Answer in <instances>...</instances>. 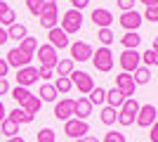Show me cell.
Segmentation results:
<instances>
[{"label": "cell", "instance_id": "obj_1", "mask_svg": "<svg viewBox=\"0 0 158 142\" xmlns=\"http://www.w3.org/2000/svg\"><path fill=\"white\" fill-rule=\"evenodd\" d=\"M139 107H142V104H139L135 97H127V100L123 102V107L118 109V118H116V121H118L120 126H125V128H127V126H132L135 118H137Z\"/></svg>", "mask_w": 158, "mask_h": 142}, {"label": "cell", "instance_id": "obj_2", "mask_svg": "<svg viewBox=\"0 0 158 142\" xmlns=\"http://www.w3.org/2000/svg\"><path fill=\"white\" fill-rule=\"evenodd\" d=\"M61 31H64L66 36L71 33H78L80 28H83V12H78V10H69V12H64V17H61Z\"/></svg>", "mask_w": 158, "mask_h": 142}, {"label": "cell", "instance_id": "obj_3", "mask_svg": "<svg viewBox=\"0 0 158 142\" xmlns=\"http://www.w3.org/2000/svg\"><path fill=\"white\" fill-rule=\"evenodd\" d=\"M92 64H94L97 71L109 74L113 69V52L109 47H97V50H92Z\"/></svg>", "mask_w": 158, "mask_h": 142}, {"label": "cell", "instance_id": "obj_4", "mask_svg": "<svg viewBox=\"0 0 158 142\" xmlns=\"http://www.w3.org/2000/svg\"><path fill=\"white\" fill-rule=\"evenodd\" d=\"M33 57H38L40 67H45V69H54L57 62H59V52L52 45H38V50H35Z\"/></svg>", "mask_w": 158, "mask_h": 142}, {"label": "cell", "instance_id": "obj_5", "mask_svg": "<svg viewBox=\"0 0 158 142\" xmlns=\"http://www.w3.org/2000/svg\"><path fill=\"white\" fill-rule=\"evenodd\" d=\"M38 21H40V26H45L47 31L54 28V26H59V7H57V2L43 7L40 14H38Z\"/></svg>", "mask_w": 158, "mask_h": 142}, {"label": "cell", "instance_id": "obj_6", "mask_svg": "<svg viewBox=\"0 0 158 142\" xmlns=\"http://www.w3.org/2000/svg\"><path fill=\"white\" fill-rule=\"evenodd\" d=\"M69 78H71L73 88H78V93H83V95H90V90L94 88V81L87 71H76V69H73Z\"/></svg>", "mask_w": 158, "mask_h": 142}, {"label": "cell", "instance_id": "obj_7", "mask_svg": "<svg viewBox=\"0 0 158 142\" xmlns=\"http://www.w3.org/2000/svg\"><path fill=\"white\" fill-rule=\"evenodd\" d=\"M64 133L66 137L78 140V137H85L90 133V126H87V121H80V118H69V121H64Z\"/></svg>", "mask_w": 158, "mask_h": 142}, {"label": "cell", "instance_id": "obj_8", "mask_svg": "<svg viewBox=\"0 0 158 142\" xmlns=\"http://www.w3.org/2000/svg\"><path fill=\"white\" fill-rule=\"evenodd\" d=\"M118 62H120V69H123L125 74H132L137 67H142V54H139L137 50H123Z\"/></svg>", "mask_w": 158, "mask_h": 142}, {"label": "cell", "instance_id": "obj_9", "mask_svg": "<svg viewBox=\"0 0 158 142\" xmlns=\"http://www.w3.org/2000/svg\"><path fill=\"white\" fill-rule=\"evenodd\" d=\"M69 50H71V57H69V59H73V62H87V59H92V45L85 43V41L71 43Z\"/></svg>", "mask_w": 158, "mask_h": 142}, {"label": "cell", "instance_id": "obj_10", "mask_svg": "<svg viewBox=\"0 0 158 142\" xmlns=\"http://www.w3.org/2000/svg\"><path fill=\"white\" fill-rule=\"evenodd\" d=\"M73 104H76V100H71V97H64V100H57L54 102V118L57 121H69V118H73Z\"/></svg>", "mask_w": 158, "mask_h": 142}, {"label": "cell", "instance_id": "obj_11", "mask_svg": "<svg viewBox=\"0 0 158 142\" xmlns=\"http://www.w3.org/2000/svg\"><path fill=\"white\" fill-rule=\"evenodd\" d=\"M31 59H33V54H26V52H21L19 47H12V50L7 52V57H5L7 67H14V69H21V67H31Z\"/></svg>", "mask_w": 158, "mask_h": 142}, {"label": "cell", "instance_id": "obj_12", "mask_svg": "<svg viewBox=\"0 0 158 142\" xmlns=\"http://www.w3.org/2000/svg\"><path fill=\"white\" fill-rule=\"evenodd\" d=\"M156 107L153 104H142L137 111V118H135V123H137L139 128H151L153 121H156Z\"/></svg>", "mask_w": 158, "mask_h": 142}, {"label": "cell", "instance_id": "obj_13", "mask_svg": "<svg viewBox=\"0 0 158 142\" xmlns=\"http://www.w3.org/2000/svg\"><path fill=\"white\" fill-rule=\"evenodd\" d=\"M40 76H38V69L35 67H21L17 69V85L21 88H31L33 83H38Z\"/></svg>", "mask_w": 158, "mask_h": 142}, {"label": "cell", "instance_id": "obj_14", "mask_svg": "<svg viewBox=\"0 0 158 142\" xmlns=\"http://www.w3.org/2000/svg\"><path fill=\"white\" fill-rule=\"evenodd\" d=\"M90 19H92V24L97 28H111L113 14H111V10H106V7H97V10H92Z\"/></svg>", "mask_w": 158, "mask_h": 142}, {"label": "cell", "instance_id": "obj_15", "mask_svg": "<svg viewBox=\"0 0 158 142\" xmlns=\"http://www.w3.org/2000/svg\"><path fill=\"white\" fill-rule=\"evenodd\" d=\"M142 21H144V19H142V14H139L137 10H130V12H123V14H120L118 24L125 28V33H127V31H137V28L142 26Z\"/></svg>", "mask_w": 158, "mask_h": 142}, {"label": "cell", "instance_id": "obj_16", "mask_svg": "<svg viewBox=\"0 0 158 142\" xmlns=\"http://www.w3.org/2000/svg\"><path fill=\"white\" fill-rule=\"evenodd\" d=\"M116 88L123 93V97H135V81H132V74H125V71H120L118 76H116Z\"/></svg>", "mask_w": 158, "mask_h": 142}, {"label": "cell", "instance_id": "obj_17", "mask_svg": "<svg viewBox=\"0 0 158 142\" xmlns=\"http://www.w3.org/2000/svg\"><path fill=\"white\" fill-rule=\"evenodd\" d=\"M47 41H50L47 45H52L54 50H57V52L71 45V43H69V36H66L59 26H54V28H50V31H47Z\"/></svg>", "mask_w": 158, "mask_h": 142}, {"label": "cell", "instance_id": "obj_18", "mask_svg": "<svg viewBox=\"0 0 158 142\" xmlns=\"http://www.w3.org/2000/svg\"><path fill=\"white\" fill-rule=\"evenodd\" d=\"M92 114V104L87 97H78L76 104H73V118H80V121H87V116Z\"/></svg>", "mask_w": 158, "mask_h": 142}, {"label": "cell", "instance_id": "obj_19", "mask_svg": "<svg viewBox=\"0 0 158 142\" xmlns=\"http://www.w3.org/2000/svg\"><path fill=\"white\" fill-rule=\"evenodd\" d=\"M123 102H125V97H123V93H120L118 88H111V90H106V107L120 109V107H123Z\"/></svg>", "mask_w": 158, "mask_h": 142}, {"label": "cell", "instance_id": "obj_20", "mask_svg": "<svg viewBox=\"0 0 158 142\" xmlns=\"http://www.w3.org/2000/svg\"><path fill=\"white\" fill-rule=\"evenodd\" d=\"M7 118L10 121H14L17 126H21V123H31L35 116H31V114H26L21 107H17V109H12V111H7Z\"/></svg>", "mask_w": 158, "mask_h": 142}, {"label": "cell", "instance_id": "obj_21", "mask_svg": "<svg viewBox=\"0 0 158 142\" xmlns=\"http://www.w3.org/2000/svg\"><path fill=\"white\" fill-rule=\"evenodd\" d=\"M139 43H142V36H139L137 31H127V33L120 38V45L125 47V50H137Z\"/></svg>", "mask_w": 158, "mask_h": 142}, {"label": "cell", "instance_id": "obj_22", "mask_svg": "<svg viewBox=\"0 0 158 142\" xmlns=\"http://www.w3.org/2000/svg\"><path fill=\"white\" fill-rule=\"evenodd\" d=\"M132 81H135V85H146V83L151 81V69L149 67H137L132 71Z\"/></svg>", "mask_w": 158, "mask_h": 142}, {"label": "cell", "instance_id": "obj_23", "mask_svg": "<svg viewBox=\"0 0 158 142\" xmlns=\"http://www.w3.org/2000/svg\"><path fill=\"white\" fill-rule=\"evenodd\" d=\"M87 100H90V104H97V107H102V104H106V88H102V85H94L92 90H90V95H87Z\"/></svg>", "mask_w": 158, "mask_h": 142}, {"label": "cell", "instance_id": "obj_24", "mask_svg": "<svg viewBox=\"0 0 158 142\" xmlns=\"http://www.w3.org/2000/svg\"><path fill=\"white\" fill-rule=\"evenodd\" d=\"M116 118H118V109H113V107H102V111H99V121L104 123V126H113L116 123Z\"/></svg>", "mask_w": 158, "mask_h": 142}, {"label": "cell", "instance_id": "obj_25", "mask_svg": "<svg viewBox=\"0 0 158 142\" xmlns=\"http://www.w3.org/2000/svg\"><path fill=\"white\" fill-rule=\"evenodd\" d=\"M40 107H43V102H40V97L38 95H31V97H28L26 102H24V104H21V109H24V111H26V114H31V116H35L40 111Z\"/></svg>", "mask_w": 158, "mask_h": 142}, {"label": "cell", "instance_id": "obj_26", "mask_svg": "<svg viewBox=\"0 0 158 142\" xmlns=\"http://www.w3.org/2000/svg\"><path fill=\"white\" fill-rule=\"evenodd\" d=\"M38 97H40V102H57V90H54V85L52 83H43Z\"/></svg>", "mask_w": 158, "mask_h": 142}, {"label": "cell", "instance_id": "obj_27", "mask_svg": "<svg viewBox=\"0 0 158 142\" xmlns=\"http://www.w3.org/2000/svg\"><path fill=\"white\" fill-rule=\"evenodd\" d=\"M52 85H54V90H57V95H69L71 88H73V83H71L69 76H57V81H54Z\"/></svg>", "mask_w": 158, "mask_h": 142}, {"label": "cell", "instance_id": "obj_28", "mask_svg": "<svg viewBox=\"0 0 158 142\" xmlns=\"http://www.w3.org/2000/svg\"><path fill=\"white\" fill-rule=\"evenodd\" d=\"M7 36H10L12 41H24V38L28 36V28L24 26V24H19V21H17V24H12V26L7 28Z\"/></svg>", "mask_w": 158, "mask_h": 142}, {"label": "cell", "instance_id": "obj_29", "mask_svg": "<svg viewBox=\"0 0 158 142\" xmlns=\"http://www.w3.org/2000/svg\"><path fill=\"white\" fill-rule=\"evenodd\" d=\"M10 95H12V100H14V102H17V104L21 107V104H24V102H26L33 93H31L28 88H21V85H17V88H12V90H10Z\"/></svg>", "mask_w": 158, "mask_h": 142}, {"label": "cell", "instance_id": "obj_30", "mask_svg": "<svg viewBox=\"0 0 158 142\" xmlns=\"http://www.w3.org/2000/svg\"><path fill=\"white\" fill-rule=\"evenodd\" d=\"M38 38H31V36H26L24 41H19V50L26 54H35V50H38Z\"/></svg>", "mask_w": 158, "mask_h": 142}, {"label": "cell", "instance_id": "obj_31", "mask_svg": "<svg viewBox=\"0 0 158 142\" xmlns=\"http://www.w3.org/2000/svg\"><path fill=\"white\" fill-rule=\"evenodd\" d=\"M0 133H2L5 137H17L19 135V126H17L14 121H10V118H5V121L0 123Z\"/></svg>", "mask_w": 158, "mask_h": 142}, {"label": "cell", "instance_id": "obj_32", "mask_svg": "<svg viewBox=\"0 0 158 142\" xmlns=\"http://www.w3.org/2000/svg\"><path fill=\"white\" fill-rule=\"evenodd\" d=\"M97 41L102 43V47H109L113 41H116V33H113L111 28H99L97 31Z\"/></svg>", "mask_w": 158, "mask_h": 142}, {"label": "cell", "instance_id": "obj_33", "mask_svg": "<svg viewBox=\"0 0 158 142\" xmlns=\"http://www.w3.org/2000/svg\"><path fill=\"white\" fill-rule=\"evenodd\" d=\"M73 64H76L73 59H59V62H57V67H54L57 76H71V71H73Z\"/></svg>", "mask_w": 158, "mask_h": 142}, {"label": "cell", "instance_id": "obj_34", "mask_svg": "<svg viewBox=\"0 0 158 142\" xmlns=\"http://www.w3.org/2000/svg\"><path fill=\"white\" fill-rule=\"evenodd\" d=\"M12 24H17V12H14L12 7H7L5 12L0 14V26H2V28L7 26V28H10Z\"/></svg>", "mask_w": 158, "mask_h": 142}, {"label": "cell", "instance_id": "obj_35", "mask_svg": "<svg viewBox=\"0 0 158 142\" xmlns=\"http://www.w3.org/2000/svg\"><path fill=\"white\" fill-rule=\"evenodd\" d=\"M142 54V62H144V67H158V52L156 50H144V52H139Z\"/></svg>", "mask_w": 158, "mask_h": 142}, {"label": "cell", "instance_id": "obj_36", "mask_svg": "<svg viewBox=\"0 0 158 142\" xmlns=\"http://www.w3.org/2000/svg\"><path fill=\"white\" fill-rule=\"evenodd\" d=\"M35 140L38 142H57V133H54L52 128H40L38 135H35Z\"/></svg>", "mask_w": 158, "mask_h": 142}, {"label": "cell", "instance_id": "obj_37", "mask_svg": "<svg viewBox=\"0 0 158 142\" xmlns=\"http://www.w3.org/2000/svg\"><path fill=\"white\" fill-rule=\"evenodd\" d=\"M142 19H144V21H151V24H158V2L146 7L144 14H142Z\"/></svg>", "mask_w": 158, "mask_h": 142}, {"label": "cell", "instance_id": "obj_38", "mask_svg": "<svg viewBox=\"0 0 158 142\" xmlns=\"http://www.w3.org/2000/svg\"><path fill=\"white\" fill-rule=\"evenodd\" d=\"M43 7H45V2H43V0H26V10L33 14V17H38Z\"/></svg>", "mask_w": 158, "mask_h": 142}, {"label": "cell", "instance_id": "obj_39", "mask_svg": "<svg viewBox=\"0 0 158 142\" xmlns=\"http://www.w3.org/2000/svg\"><path fill=\"white\" fill-rule=\"evenodd\" d=\"M102 142H125V133H118V130H111V133H106L104 140Z\"/></svg>", "mask_w": 158, "mask_h": 142}, {"label": "cell", "instance_id": "obj_40", "mask_svg": "<svg viewBox=\"0 0 158 142\" xmlns=\"http://www.w3.org/2000/svg\"><path fill=\"white\" fill-rule=\"evenodd\" d=\"M135 2H137V0H116V5H118L120 12H130V10H135Z\"/></svg>", "mask_w": 158, "mask_h": 142}, {"label": "cell", "instance_id": "obj_41", "mask_svg": "<svg viewBox=\"0 0 158 142\" xmlns=\"http://www.w3.org/2000/svg\"><path fill=\"white\" fill-rule=\"evenodd\" d=\"M38 76H40V81H50L54 76V69H45V67H38Z\"/></svg>", "mask_w": 158, "mask_h": 142}, {"label": "cell", "instance_id": "obj_42", "mask_svg": "<svg viewBox=\"0 0 158 142\" xmlns=\"http://www.w3.org/2000/svg\"><path fill=\"white\" fill-rule=\"evenodd\" d=\"M69 2H71L73 10H78V12H83V10L90 5V0H69Z\"/></svg>", "mask_w": 158, "mask_h": 142}, {"label": "cell", "instance_id": "obj_43", "mask_svg": "<svg viewBox=\"0 0 158 142\" xmlns=\"http://www.w3.org/2000/svg\"><path fill=\"white\" fill-rule=\"evenodd\" d=\"M149 140H151V142H158V118L153 121V126H151V133H149Z\"/></svg>", "mask_w": 158, "mask_h": 142}, {"label": "cell", "instance_id": "obj_44", "mask_svg": "<svg viewBox=\"0 0 158 142\" xmlns=\"http://www.w3.org/2000/svg\"><path fill=\"white\" fill-rule=\"evenodd\" d=\"M7 71H10V67H7V62L0 57V78H7Z\"/></svg>", "mask_w": 158, "mask_h": 142}, {"label": "cell", "instance_id": "obj_45", "mask_svg": "<svg viewBox=\"0 0 158 142\" xmlns=\"http://www.w3.org/2000/svg\"><path fill=\"white\" fill-rule=\"evenodd\" d=\"M10 93V83H7V78H0V95H7Z\"/></svg>", "mask_w": 158, "mask_h": 142}, {"label": "cell", "instance_id": "obj_46", "mask_svg": "<svg viewBox=\"0 0 158 142\" xmlns=\"http://www.w3.org/2000/svg\"><path fill=\"white\" fill-rule=\"evenodd\" d=\"M7 41H10V36H7V28L0 26V45H5Z\"/></svg>", "mask_w": 158, "mask_h": 142}, {"label": "cell", "instance_id": "obj_47", "mask_svg": "<svg viewBox=\"0 0 158 142\" xmlns=\"http://www.w3.org/2000/svg\"><path fill=\"white\" fill-rule=\"evenodd\" d=\"M5 118H7V109H5V104L0 102V123L5 121Z\"/></svg>", "mask_w": 158, "mask_h": 142}, {"label": "cell", "instance_id": "obj_48", "mask_svg": "<svg viewBox=\"0 0 158 142\" xmlns=\"http://www.w3.org/2000/svg\"><path fill=\"white\" fill-rule=\"evenodd\" d=\"M78 142H99V140L92 137V135H85V137H78Z\"/></svg>", "mask_w": 158, "mask_h": 142}, {"label": "cell", "instance_id": "obj_49", "mask_svg": "<svg viewBox=\"0 0 158 142\" xmlns=\"http://www.w3.org/2000/svg\"><path fill=\"white\" fill-rule=\"evenodd\" d=\"M5 142H26V140H24V137H21V135H17V137H7Z\"/></svg>", "mask_w": 158, "mask_h": 142}, {"label": "cell", "instance_id": "obj_50", "mask_svg": "<svg viewBox=\"0 0 158 142\" xmlns=\"http://www.w3.org/2000/svg\"><path fill=\"white\" fill-rule=\"evenodd\" d=\"M139 2H144V5H146V7H149V5H156L158 0H139Z\"/></svg>", "mask_w": 158, "mask_h": 142}, {"label": "cell", "instance_id": "obj_51", "mask_svg": "<svg viewBox=\"0 0 158 142\" xmlns=\"http://www.w3.org/2000/svg\"><path fill=\"white\" fill-rule=\"evenodd\" d=\"M5 10H7V2H5V0H0V14L5 12Z\"/></svg>", "mask_w": 158, "mask_h": 142}, {"label": "cell", "instance_id": "obj_52", "mask_svg": "<svg viewBox=\"0 0 158 142\" xmlns=\"http://www.w3.org/2000/svg\"><path fill=\"white\" fill-rule=\"evenodd\" d=\"M151 50H156V52H158V36L153 38V47H151Z\"/></svg>", "mask_w": 158, "mask_h": 142}, {"label": "cell", "instance_id": "obj_53", "mask_svg": "<svg viewBox=\"0 0 158 142\" xmlns=\"http://www.w3.org/2000/svg\"><path fill=\"white\" fill-rule=\"evenodd\" d=\"M43 2H45V5H52V2H57V0H43Z\"/></svg>", "mask_w": 158, "mask_h": 142}, {"label": "cell", "instance_id": "obj_54", "mask_svg": "<svg viewBox=\"0 0 158 142\" xmlns=\"http://www.w3.org/2000/svg\"><path fill=\"white\" fill-rule=\"evenodd\" d=\"M0 135H2V133H0Z\"/></svg>", "mask_w": 158, "mask_h": 142}]
</instances>
